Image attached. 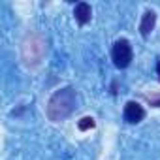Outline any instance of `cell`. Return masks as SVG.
Segmentation results:
<instances>
[{"instance_id": "obj_3", "label": "cell", "mask_w": 160, "mask_h": 160, "mask_svg": "<svg viewBox=\"0 0 160 160\" xmlns=\"http://www.w3.org/2000/svg\"><path fill=\"white\" fill-rule=\"evenodd\" d=\"M145 117V109L138 104V102H128L124 106V121L130 124H136L139 121H143Z\"/></svg>"}, {"instance_id": "obj_1", "label": "cell", "mask_w": 160, "mask_h": 160, "mask_svg": "<svg viewBox=\"0 0 160 160\" xmlns=\"http://www.w3.org/2000/svg\"><path fill=\"white\" fill-rule=\"evenodd\" d=\"M75 100H77V98H75L73 89L66 87V89L57 91V92L51 96L49 104H47V117H49L51 121H62V119H66V117L73 111Z\"/></svg>"}, {"instance_id": "obj_7", "label": "cell", "mask_w": 160, "mask_h": 160, "mask_svg": "<svg viewBox=\"0 0 160 160\" xmlns=\"http://www.w3.org/2000/svg\"><path fill=\"white\" fill-rule=\"evenodd\" d=\"M149 102H151V106L160 108V94H158V96H149Z\"/></svg>"}, {"instance_id": "obj_4", "label": "cell", "mask_w": 160, "mask_h": 160, "mask_svg": "<svg viewBox=\"0 0 160 160\" xmlns=\"http://www.w3.org/2000/svg\"><path fill=\"white\" fill-rule=\"evenodd\" d=\"M73 15H75V19H77V23H79V25H87V23L91 21L92 10H91V6H89L87 2H79V4H75Z\"/></svg>"}, {"instance_id": "obj_6", "label": "cell", "mask_w": 160, "mask_h": 160, "mask_svg": "<svg viewBox=\"0 0 160 160\" xmlns=\"http://www.w3.org/2000/svg\"><path fill=\"white\" fill-rule=\"evenodd\" d=\"M77 126H79V130H83V132L85 130H91V128H94V119L92 117H83L81 121H79Z\"/></svg>"}, {"instance_id": "obj_8", "label": "cell", "mask_w": 160, "mask_h": 160, "mask_svg": "<svg viewBox=\"0 0 160 160\" xmlns=\"http://www.w3.org/2000/svg\"><path fill=\"white\" fill-rule=\"evenodd\" d=\"M156 72H158V79H160V62L156 64Z\"/></svg>"}, {"instance_id": "obj_5", "label": "cell", "mask_w": 160, "mask_h": 160, "mask_svg": "<svg viewBox=\"0 0 160 160\" xmlns=\"http://www.w3.org/2000/svg\"><path fill=\"white\" fill-rule=\"evenodd\" d=\"M154 23H156V13L154 12H145L143 13V19H141V25H139V30L143 36H149L151 30L154 28Z\"/></svg>"}, {"instance_id": "obj_2", "label": "cell", "mask_w": 160, "mask_h": 160, "mask_svg": "<svg viewBox=\"0 0 160 160\" xmlns=\"http://www.w3.org/2000/svg\"><path fill=\"white\" fill-rule=\"evenodd\" d=\"M111 57H113V62H115L117 68H126V66H130L134 53H132V45L128 43V40H119V42H115L113 51H111Z\"/></svg>"}]
</instances>
